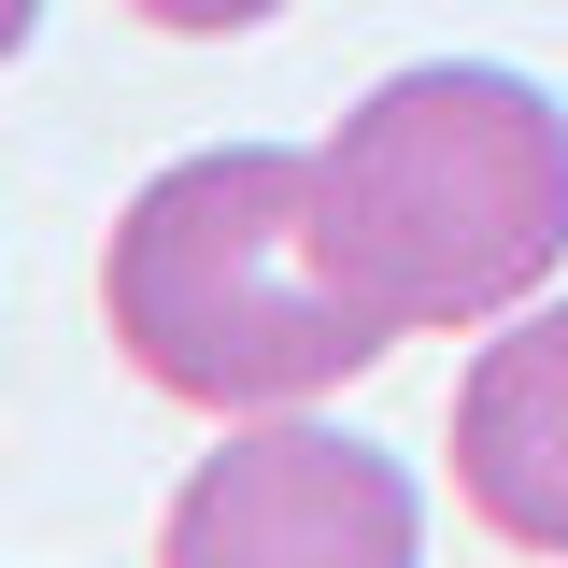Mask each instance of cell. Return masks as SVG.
<instances>
[{"label":"cell","instance_id":"6da1fadb","mask_svg":"<svg viewBox=\"0 0 568 568\" xmlns=\"http://www.w3.org/2000/svg\"><path fill=\"white\" fill-rule=\"evenodd\" d=\"M100 313H114V355L185 413H313L355 369H384V342H398V313L342 256L327 142L171 156L114 213Z\"/></svg>","mask_w":568,"mask_h":568},{"label":"cell","instance_id":"7a4b0ae2","mask_svg":"<svg viewBox=\"0 0 568 568\" xmlns=\"http://www.w3.org/2000/svg\"><path fill=\"white\" fill-rule=\"evenodd\" d=\"M355 284L413 327H511L568 271V114L497 58H413L327 129Z\"/></svg>","mask_w":568,"mask_h":568},{"label":"cell","instance_id":"3957f363","mask_svg":"<svg viewBox=\"0 0 568 568\" xmlns=\"http://www.w3.org/2000/svg\"><path fill=\"white\" fill-rule=\"evenodd\" d=\"M156 568H426V484L313 413H227L156 511Z\"/></svg>","mask_w":568,"mask_h":568},{"label":"cell","instance_id":"277c9868","mask_svg":"<svg viewBox=\"0 0 568 568\" xmlns=\"http://www.w3.org/2000/svg\"><path fill=\"white\" fill-rule=\"evenodd\" d=\"M455 497L511 555H568V298H526L455 384Z\"/></svg>","mask_w":568,"mask_h":568},{"label":"cell","instance_id":"5b68a950","mask_svg":"<svg viewBox=\"0 0 568 568\" xmlns=\"http://www.w3.org/2000/svg\"><path fill=\"white\" fill-rule=\"evenodd\" d=\"M142 29H171V43H242V29H271L284 0H129Z\"/></svg>","mask_w":568,"mask_h":568},{"label":"cell","instance_id":"8992f818","mask_svg":"<svg viewBox=\"0 0 568 568\" xmlns=\"http://www.w3.org/2000/svg\"><path fill=\"white\" fill-rule=\"evenodd\" d=\"M29 29H43V0H0V58H29Z\"/></svg>","mask_w":568,"mask_h":568}]
</instances>
